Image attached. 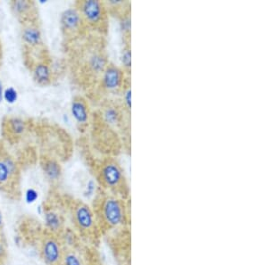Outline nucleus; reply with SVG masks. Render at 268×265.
<instances>
[{
  "instance_id": "1",
  "label": "nucleus",
  "mask_w": 268,
  "mask_h": 265,
  "mask_svg": "<svg viewBox=\"0 0 268 265\" xmlns=\"http://www.w3.org/2000/svg\"><path fill=\"white\" fill-rule=\"evenodd\" d=\"M92 208L102 234L123 230L129 224L126 200L119 196L105 191L96 198Z\"/></svg>"
},
{
  "instance_id": "2",
  "label": "nucleus",
  "mask_w": 268,
  "mask_h": 265,
  "mask_svg": "<svg viewBox=\"0 0 268 265\" xmlns=\"http://www.w3.org/2000/svg\"><path fill=\"white\" fill-rule=\"evenodd\" d=\"M69 213L77 235L86 241L96 243L102 233L93 208L83 201L73 200L69 205Z\"/></svg>"
},
{
  "instance_id": "3",
  "label": "nucleus",
  "mask_w": 268,
  "mask_h": 265,
  "mask_svg": "<svg viewBox=\"0 0 268 265\" xmlns=\"http://www.w3.org/2000/svg\"><path fill=\"white\" fill-rule=\"evenodd\" d=\"M97 181L106 192L126 199L129 187L122 165L113 158L102 161L97 169Z\"/></svg>"
},
{
  "instance_id": "4",
  "label": "nucleus",
  "mask_w": 268,
  "mask_h": 265,
  "mask_svg": "<svg viewBox=\"0 0 268 265\" xmlns=\"http://www.w3.org/2000/svg\"><path fill=\"white\" fill-rule=\"evenodd\" d=\"M21 40L26 64L32 63L48 56L45 49L43 33L39 19L21 23Z\"/></svg>"
},
{
  "instance_id": "5",
  "label": "nucleus",
  "mask_w": 268,
  "mask_h": 265,
  "mask_svg": "<svg viewBox=\"0 0 268 265\" xmlns=\"http://www.w3.org/2000/svg\"><path fill=\"white\" fill-rule=\"evenodd\" d=\"M83 18L85 28L103 31H106L108 22V10L105 2L99 0H83L75 2Z\"/></svg>"
},
{
  "instance_id": "6",
  "label": "nucleus",
  "mask_w": 268,
  "mask_h": 265,
  "mask_svg": "<svg viewBox=\"0 0 268 265\" xmlns=\"http://www.w3.org/2000/svg\"><path fill=\"white\" fill-rule=\"evenodd\" d=\"M65 246L60 237L46 232L40 241V257L46 265H61Z\"/></svg>"
},
{
  "instance_id": "7",
  "label": "nucleus",
  "mask_w": 268,
  "mask_h": 265,
  "mask_svg": "<svg viewBox=\"0 0 268 265\" xmlns=\"http://www.w3.org/2000/svg\"><path fill=\"white\" fill-rule=\"evenodd\" d=\"M20 175V169L15 160L4 153H0V188L11 193L15 187L17 188Z\"/></svg>"
},
{
  "instance_id": "8",
  "label": "nucleus",
  "mask_w": 268,
  "mask_h": 265,
  "mask_svg": "<svg viewBox=\"0 0 268 265\" xmlns=\"http://www.w3.org/2000/svg\"><path fill=\"white\" fill-rule=\"evenodd\" d=\"M100 88L108 94L121 93L126 83L125 71L122 67L110 64L106 66L99 78Z\"/></svg>"
},
{
  "instance_id": "9",
  "label": "nucleus",
  "mask_w": 268,
  "mask_h": 265,
  "mask_svg": "<svg viewBox=\"0 0 268 265\" xmlns=\"http://www.w3.org/2000/svg\"><path fill=\"white\" fill-rule=\"evenodd\" d=\"M59 25L63 35L67 39H74L79 36L85 29L83 18L75 5L68 7L62 12Z\"/></svg>"
},
{
  "instance_id": "10",
  "label": "nucleus",
  "mask_w": 268,
  "mask_h": 265,
  "mask_svg": "<svg viewBox=\"0 0 268 265\" xmlns=\"http://www.w3.org/2000/svg\"><path fill=\"white\" fill-rule=\"evenodd\" d=\"M108 65L106 52L99 48L90 49L84 56V70L93 79H99Z\"/></svg>"
},
{
  "instance_id": "11",
  "label": "nucleus",
  "mask_w": 268,
  "mask_h": 265,
  "mask_svg": "<svg viewBox=\"0 0 268 265\" xmlns=\"http://www.w3.org/2000/svg\"><path fill=\"white\" fill-rule=\"evenodd\" d=\"M30 71L36 84L40 87H48L52 84L54 71L50 59L48 56L32 63L30 66Z\"/></svg>"
},
{
  "instance_id": "12",
  "label": "nucleus",
  "mask_w": 268,
  "mask_h": 265,
  "mask_svg": "<svg viewBox=\"0 0 268 265\" xmlns=\"http://www.w3.org/2000/svg\"><path fill=\"white\" fill-rule=\"evenodd\" d=\"M13 16L20 23L39 19L38 8L34 1L13 0L9 3Z\"/></svg>"
},
{
  "instance_id": "13",
  "label": "nucleus",
  "mask_w": 268,
  "mask_h": 265,
  "mask_svg": "<svg viewBox=\"0 0 268 265\" xmlns=\"http://www.w3.org/2000/svg\"><path fill=\"white\" fill-rule=\"evenodd\" d=\"M29 123L19 116H9L4 118L3 130L5 137L10 141H17L28 132Z\"/></svg>"
},
{
  "instance_id": "14",
  "label": "nucleus",
  "mask_w": 268,
  "mask_h": 265,
  "mask_svg": "<svg viewBox=\"0 0 268 265\" xmlns=\"http://www.w3.org/2000/svg\"><path fill=\"white\" fill-rule=\"evenodd\" d=\"M72 119L80 129L86 128L90 121V109L88 102L83 97H75L70 104Z\"/></svg>"
},
{
  "instance_id": "15",
  "label": "nucleus",
  "mask_w": 268,
  "mask_h": 265,
  "mask_svg": "<svg viewBox=\"0 0 268 265\" xmlns=\"http://www.w3.org/2000/svg\"><path fill=\"white\" fill-rule=\"evenodd\" d=\"M42 216L44 217L46 232L59 237L66 229L64 215L57 209L45 207V212Z\"/></svg>"
},
{
  "instance_id": "16",
  "label": "nucleus",
  "mask_w": 268,
  "mask_h": 265,
  "mask_svg": "<svg viewBox=\"0 0 268 265\" xmlns=\"http://www.w3.org/2000/svg\"><path fill=\"white\" fill-rule=\"evenodd\" d=\"M40 166L45 178L51 184H57L61 181L63 168L60 163L56 158L45 156L41 158Z\"/></svg>"
},
{
  "instance_id": "17",
  "label": "nucleus",
  "mask_w": 268,
  "mask_h": 265,
  "mask_svg": "<svg viewBox=\"0 0 268 265\" xmlns=\"http://www.w3.org/2000/svg\"><path fill=\"white\" fill-rule=\"evenodd\" d=\"M102 119L111 127H118L122 124L123 115L121 109L114 103H108L102 110Z\"/></svg>"
},
{
  "instance_id": "18",
  "label": "nucleus",
  "mask_w": 268,
  "mask_h": 265,
  "mask_svg": "<svg viewBox=\"0 0 268 265\" xmlns=\"http://www.w3.org/2000/svg\"><path fill=\"white\" fill-rule=\"evenodd\" d=\"M61 265H86V263L76 248L65 247Z\"/></svg>"
},
{
  "instance_id": "19",
  "label": "nucleus",
  "mask_w": 268,
  "mask_h": 265,
  "mask_svg": "<svg viewBox=\"0 0 268 265\" xmlns=\"http://www.w3.org/2000/svg\"><path fill=\"white\" fill-rule=\"evenodd\" d=\"M120 60L123 71L129 73L132 69V49L129 44V41L126 42V44L122 49Z\"/></svg>"
},
{
  "instance_id": "20",
  "label": "nucleus",
  "mask_w": 268,
  "mask_h": 265,
  "mask_svg": "<svg viewBox=\"0 0 268 265\" xmlns=\"http://www.w3.org/2000/svg\"><path fill=\"white\" fill-rule=\"evenodd\" d=\"M119 28L124 38L129 40V37L132 31V18L129 12L123 13L119 18Z\"/></svg>"
},
{
  "instance_id": "21",
  "label": "nucleus",
  "mask_w": 268,
  "mask_h": 265,
  "mask_svg": "<svg viewBox=\"0 0 268 265\" xmlns=\"http://www.w3.org/2000/svg\"><path fill=\"white\" fill-rule=\"evenodd\" d=\"M121 93H122V100H123L124 108L126 109L128 113H130L131 109H132V88H131V85L129 83L125 85Z\"/></svg>"
},
{
  "instance_id": "22",
  "label": "nucleus",
  "mask_w": 268,
  "mask_h": 265,
  "mask_svg": "<svg viewBox=\"0 0 268 265\" xmlns=\"http://www.w3.org/2000/svg\"><path fill=\"white\" fill-rule=\"evenodd\" d=\"M18 97H19L18 91L13 87L4 88L3 101L6 102L9 105H13L17 102Z\"/></svg>"
},
{
  "instance_id": "23",
  "label": "nucleus",
  "mask_w": 268,
  "mask_h": 265,
  "mask_svg": "<svg viewBox=\"0 0 268 265\" xmlns=\"http://www.w3.org/2000/svg\"><path fill=\"white\" fill-rule=\"evenodd\" d=\"M96 190H97V182L93 179H89L84 188V196L86 199H90L96 194Z\"/></svg>"
},
{
  "instance_id": "24",
  "label": "nucleus",
  "mask_w": 268,
  "mask_h": 265,
  "mask_svg": "<svg viewBox=\"0 0 268 265\" xmlns=\"http://www.w3.org/2000/svg\"><path fill=\"white\" fill-rule=\"evenodd\" d=\"M107 10H122L123 7H125V5L129 4V2L127 1H123V0H108L105 2Z\"/></svg>"
},
{
  "instance_id": "25",
  "label": "nucleus",
  "mask_w": 268,
  "mask_h": 265,
  "mask_svg": "<svg viewBox=\"0 0 268 265\" xmlns=\"http://www.w3.org/2000/svg\"><path fill=\"white\" fill-rule=\"evenodd\" d=\"M38 199H39V192L35 189L30 188L25 191V193H24L25 203H28V204H33L37 202Z\"/></svg>"
},
{
  "instance_id": "26",
  "label": "nucleus",
  "mask_w": 268,
  "mask_h": 265,
  "mask_svg": "<svg viewBox=\"0 0 268 265\" xmlns=\"http://www.w3.org/2000/svg\"><path fill=\"white\" fill-rule=\"evenodd\" d=\"M6 257H7L6 245L4 243L3 239H0V265L4 264V261L6 260Z\"/></svg>"
},
{
  "instance_id": "27",
  "label": "nucleus",
  "mask_w": 268,
  "mask_h": 265,
  "mask_svg": "<svg viewBox=\"0 0 268 265\" xmlns=\"http://www.w3.org/2000/svg\"><path fill=\"white\" fill-rule=\"evenodd\" d=\"M4 215L0 210V239H3V231H4Z\"/></svg>"
},
{
  "instance_id": "28",
  "label": "nucleus",
  "mask_w": 268,
  "mask_h": 265,
  "mask_svg": "<svg viewBox=\"0 0 268 265\" xmlns=\"http://www.w3.org/2000/svg\"><path fill=\"white\" fill-rule=\"evenodd\" d=\"M4 83L3 81L0 80V103L3 101V96H4Z\"/></svg>"
},
{
  "instance_id": "29",
  "label": "nucleus",
  "mask_w": 268,
  "mask_h": 265,
  "mask_svg": "<svg viewBox=\"0 0 268 265\" xmlns=\"http://www.w3.org/2000/svg\"><path fill=\"white\" fill-rule=\"evenodd\" d=\"M2 57H3V50H2V44L0 42V66H1V62H2Z\"/></svg>"
},
{
  "instance_id": "30",
  "label": "nucleus",
  "mask_w": 268,
  "mask_h": 265,
  "mask_svg": "<svg viewBox=\"0 0 268 265\" xmlns=\"http://www.w3.org/2000/svg\"><path fill=\"white\" fill-rule=\"evenodd\" d=\"M4 265V264H2V265Z\"/></svg>"
}]
</instances>
